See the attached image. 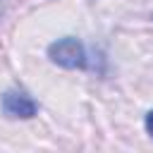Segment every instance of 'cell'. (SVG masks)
<instances>
[{
    "instance_id": "cell-1",
    "label": "cell",
    "mask_w": 153,
    "mask_h": 153,
    "mask_svg": "<svg viewBox=\"0 0 153 153\" xmlns=\"http://www.w3.org/2000/svg\"><path fill=\"white\" fill-rule=\"evenodd\" d=\"M48 57L65 67V69H84L86 67V48L81 41L67 36V38H60L55 43H50L48 48Z\"/></svg>"
},
{
    "instance_id": "cell-2",
    "label": "cell",
    "mask_w": 153,
    "mask_h": 153,
    "mask_svg": "<svg viewBox=\"0 0 153 153\" xmlns=\"http://www.w3.org/2000/svg\"><path fill=\"white\" fill-rule=\"evenodd\" d=\"M2 108L10 117H22L29 120L36 115V103L24 93V91H7L2 96Z\"/></svg>"
},
{
    "instance_id": "cell-3",
    "label": "cell",
    "mask_w": 153,
    "mask_h": 153,
    "mask_svg": "<svg viewBox=\"0 0 153 153\" xmlns=\"http://www.w3.org/2000/svg\"><path fill=\"white\" fill-rule=\"evenodd\" d=\"M146 129H148V134L153 136V110L146 115Z\"/></svg>"
}]
</instances>
